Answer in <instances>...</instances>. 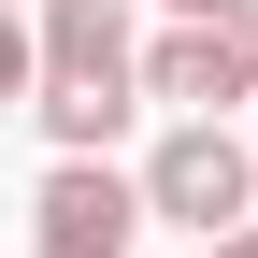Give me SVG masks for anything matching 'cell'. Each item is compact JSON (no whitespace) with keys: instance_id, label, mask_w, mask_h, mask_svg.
<instances>
[{"instance_id":"4","label":"cell","mask_w":258,"mask_h":258,"mask_svg":"<svg viewBox=\"0 0 258 258\" xmlns=\"http://www.w3.org/2000/svg\"><path fill=\"white\" fill-rule=\"evenodd\" d=\"M144 101H172V115H230V101H244V72L215 57V29H201V15H172V29L144 43Z\"/></svg>"},{"instance_id":"5","label":"cell","mask_w":258,"mask_h":258,"mask_svg":"<svg viewBox=\"0 0 258 258\" xmlns=\"http://www.w3.org/2000/svg\"><path fill=\"white\" fill-rule=\"evenodd\" d=\"M29 86H43V15L0 0V101H29Z\"/></svg>"},{"instance_id":"6","label":"cell","mask_w":258,"mask_h":258,"mask_svg":"<svg viewBox=\"0 0 258 258\" xmlns=\"http://www.w3.org/2000/svg\"><path fill=\"white\" fill-rule=\"evenodd\" d=\"M201 29H215V57H230L244 101H258V0H201Z\"/></svg>"},{"instance_id":"2","label":"cell","mask_w":258,"mask_h":258,"mask_svg":"<svg viewBox=\"0 0 258 258\" xmlns=\"http://www.w3.org/2000/svg\"><path fill=\"white\" fill-rule=\"evenodd\" d=\"M144 201H158V230H244V201H258V144L230 115H172L158 129V158H144Z\"/></svg>"},{"instance_id":"1","label":"cell","mask_w":258,"mask_h":258,"mask_svg":"<svg viewBox=\"0 0 258 258\" xmlns=\"http://www.w3.org/2000/svg\"><path fill=\"white\" fill-rule=\"evenodd\" d=\"M29 115L57 129V158H115V129L144 115V29L129 0H43V86Z\"/></svg>"},{"instance_id":"8","label":"cell","mask_w":258,"mask_h":258,"mask_svg":"<svg viewBox=\"0 0 258 258\" xmlns=\"http://www.w3.org/2000/svg\"><path fill=\"white\" fill-rule=\"evenodd\" d=\"M172 15H201V0H172Z\"/></svg>"},{"instance_id":"3","label":"cell","mask_w":258,"mask_h":258,"mask_svg":"<svg viewBox=\"0 0 258 258\" xmlns=\"http://www.w3.org/2000/svg\"><path fill=\"white\" fill-rule=\"evenodd\" d=\"M144 230H158V201H144V172H115V158H57L43 201H29V258H129Z\"/></svg>"},{"instance_id":"7","label":"cell","mask_w":258,"mask_h":258,"mask_svg":"<svg viewBox=\"0 0 258 258\" xmlns=\"http://www.w3.org/2000/svg\"><path fill=\"white\" fill-rule=\"evenodd\" d=\"M201 258H258V215H244V230H215V244H201Z\"/></svg>"}]
</instances>
